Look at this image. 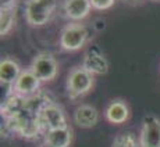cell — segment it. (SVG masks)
I'll list each match as a JSON object with an SVG mask.
<instances>
[{
	"instance_id": "d6986e66",
	"label": "cell",
	"mask_w": 160,
	"mask_h": 147,
	"mask_svg": "<svg viewBox=\"0 0 160 147\" xmlns=\"http://www.w3.org/2000/svg\"><path fill=\"white\" fill-rule=\"evenodd\" d=\"M43 147H46V146H43Z\"/></svg>"
},
{
	"instance_id": "2e32d148",
	"label": "cell",
	"mask_w": 160,
	"mask_h": 147,
	"mask_svg": "<svg viewBox=\"0 0 160 147\" xmlns=\"http://www.w3.org/2000/svg\"><path fill=\"white\" fill-rule=\"evenodd\" d=\"M116 0H91V4H92V8L95 10H109V8L113 7Z\"/></svg>"
},
{
	"instance_id": "277c9868",
	"label": "cell",
	"mask_w": 160,
	"mask_h": 147,
	"mask_svg": "<svg viewBox=\"0 0 160 147\" xmlns=\"http://www.w3.org/2000/svg\"><path fill=\"white\" fill-rule=\"evenodd\" d=\"M38 119L43 132L67 126V118L64 111L61 110V107H58L57 104L50 102H48L41 108V111L38 114Z\"/></svg>"
},
{
	"instance_id": "ba28073f",
	"label": "cell",
	"mask_w": 160,
	"mask_h": 147,
	"mask_svg": "<svg viewBox=\"0 0 160 147\" xmlns=\"http://www.w3.org/2000/svg\"><path fill=\"white\" fill-rule=\"evenodd\" d=\"M72 118H74V122L79 128L89 129V128H93L98 124V121H99V112L91 104H81V106H78L75 108Z\"/></svg>"
},
{
	"instance_id": "5bb4252c",
	"label": "cell",
	"mask_w": 160,
	"mask_h": 147,
	"mask_svg": "<svg viewBox=\"0 0 160 147\" xmlns=\"http://www.w3.org/2000/svg\"><path fill=\"white\" fill-rule=\"evenodd\" d=\"M14 22H15V15L13 6L11 4L2 6V8H0V33H2V36L7 35L10 32Z\"/></svg>"
},
{
	"instance_id": "9c48e42d",
	"label": "cell",
	"mask_w": 160,
	"mask_h": 147,
	"mask_svg": "<svg viewBox=\"0 0 160 147\" xmlns=\"http://www.w3.org/2000/svg\"><path fill=\"white\" fill-rule=\"evenodd\" d=\"M71 143H72V130L68 125L45 132L43 146L46 147H70Z\"/></svg>"
},
{
	"instance_id": "8992f818",
	"label": "cell",
	"mask_w": 160,
	"mask_h": 147,
	"mask_svg": "<svg viewBox=\"0 0 160 147\" xmlns=\"http://www.w3.org/2000/svg\"><path fill=\"white\" fill-rule=\"evenodd\" d=\"M41 83L42 82L39 81V78L31 71V69H25V71L21 72L17 82H15L14 86L11 88L13 89V94L22 97V99L32 97L39 93Z\"/></svg>"
},
{
	"instance_id": "6da1fadb",
	"label": "cell",
	"mask_w": 160,
	"mask_h": 147,
	"mask_svg": "<svg viewBox=\"0 0 160 147\" xmlns=\"http://www.w3.org/2000/svg\"><path fill=\"white\" fill-rule=\"evenodd\" d=\"M95 83L93 75L82 67L71 69L67 78V93L71 100H77L92 90Z\"/></svg>"
},
{
	"instance_id": "5b68a950",
	"label": "cell",
	"mask_w": 160,
	"mask_h": 147,
	"mask_svg": "<svg viewBox=\"0 0 160 147\" xmlns=\"http://www.w3.org/2000/svg\"><path fill=\"white\" fill-rule=\"evenodd\" d=\"M29 69L38 76L41 82H52L57 76L58 65L52 54L42 53L32 60Z\"/></svg>"
},
{
	"instance_id": "3957f363",
	"label": "cell",
	"mask_w": 160,
	"mask_h": 147,
	"mask_svg": "<svg viewBox=\"0 0 160 147\" xmlns=\"http://www.w3.org/2000/svg\"><path fill=\"white\" fill-rule=\"evenodd\" d=\"M89 38V32L81 24H71L66 26L60 36V46L61 49L67 51H75L84 47Z\"/></svg>"
},
{
	"instance_id": "7c38bea8",
	"label": "cell",
	"mask_w": 160,
	"mask_h": 147,
	"mask_svg": "<svg viewBox=\"0 0 160 147\" xmlns=\"http://www.w3.org/2000/svg\"><path fill=\"white\" fill-rule=\"evenodd\" d=\"M92 10L91 0H66L64 2V13L72 21H81Z\"/></svg>"
},
{
	"instance_id": "e0dca14e",
	"label": "cell",
	"mask_w": 160,
	"mask_h": 147,
	"mask_svg": "<svg viewBox=\"0 0 160 147\" xmlns=\"http://www.w3.org/2000/svg\"><path fill=\"white\" fill-rule=\"evenodd\" d=\"M124 2H127V3H138L139 0H124Z\"/></svg>"
},
{
	"instance_id": "8fae6325",
	"label": "cell",
	"mask_w": 160,
	"mask_h": 147,
	"mask_svg": "<svg viewBox=\"0 0 160 147\" xmlns=\"http://www.w3.org/2000/svg\"><path fill=\"white\" fill-rule=\"evenodd\" d=\"M82 68H85L92 75H104L109 71V63L106 57L99 51H89L82 60Z\"/></svg>"
},
{
	"instance_id": "ac0fdd59",
	"label": "cell",
	"mask_w": 160,
	"mask_h": 147,
	"mask_svg": "<svg viewBox=\"0 0 160 147\" xmlns=\"http://www.w3.org/2000/svg\"><path fill=\"white\" fill-rule=\"evenodd\" d=\"M150 2H160V0H150Z\"/></svg>"
},
{
	"instance_id": "4fadbf2b",
	"label": "cell",
	"mask_w": 160,
	"mask_h": 147,
	"mask_svg": "<svg viewBox=\"0 0 160 147\" xmlns=\"http://www.w3.org/2000/svg\"><path fill=\"white\" fill-rule=\"evenodd\" d=\"M21 72L22 71H21L17 61L11 59H4L0 63V82L4 86L13 88L18 76L21 75Z\"/></svg>"
},
{
	"instance_id": "30bf717a",
	"label": "cell",
	"mask_w": 160,
	"mask_h": 147,
	"mask_svg": "<svg viewBox=\"0 0 160 147\" xmlns=\"http://www.w3.org/2000/svg\"><path fill=\"white\" fill-rule=\"evenodd\" d=\"M104 118L113 125H121L130 118V107L122 100H113L104 111Z\"/></svg>"
},
{
	"instance_id": "52a82bcc",
	"label": "cell",
	"mask_w": 160,
	"mask_h": 147,
	"mask_svg": "<svg viewBox=\"0 0 160 147\" xmlns=\"http://www.w3.org/2000/svg\"><path fill=\"white\" fill-rule=\"evenodd\" d=\"M141 147H160V119L148 115L142 121L139 132Z\"/></svg>"
},
{
	"instance_id": "7a4b0ae2",
	"label": "cell",
	"mask_w": 160,
	"mask_h": 147,
	"mask_svg": "<svg viewBox=\"0 0 160 147\" xmlns=\"http://www.w3.org/2000/svg\"><path fill=\"white\" fill-rule=\"evenodd\" d=\"M56 8V0H28L25 7L27 22L32 26H42L50 21Z\"/></svg>"
},
{
	"instance_id": "9a60e30c",
	"label": "cell",
	"mask_w": 160,
	"mask_h": 147,
	"mask_svg": "<svg viewBox=\"0 0 160 147\" xmlns=\"http://www.w3.org/2000/svg\"><path fill=\"white\" fill-rule=\"evenodd\" d=\"M112 147H141V143L132 132H121L113 139Z\"/></svg>"
}]
</instances>
